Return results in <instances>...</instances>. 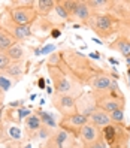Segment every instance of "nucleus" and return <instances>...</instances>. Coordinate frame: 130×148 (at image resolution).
<instances>
[{
	"instance_id": "9b49d317",
	"label": "nucleus",
	"mask_w": 130,
	"mask_h": 148,
	"mask_svg": "<svg viewBox=\"0 0 130 148\" xmlns=\"http://www.w3.org/2000/svg\"><path fill=\"white\" fill-rule=\"evenodd\" d=\"M67 141H70V136H69V133L66 132V130H60V132L54 136V142L58 148H67L66 147Z\"/></svg>"
},
{
	"instance_id": "58836bf2",
	"label": "nucleus",
	"mask_w": 130,
	"mask_h": 148,
	"mask_svg": "<svg viewBox=\"0 0 130 148\" xmlns=\"http://www.w3.org/2000/svg\"><path fill=\"white\" fill-rule=\"evenodd\" d=\"M25 148H30V145H27V147H25Z\"/></svg>"
},
{
	"instance_id": "0eeeda50",
	"label": "nucleus",
	"mask_w": 130,
	"mask_h": 148,
	"mask_svg": "<svg viewBox=\"0 0 130 148\" xmlns=\"http://www.w3.org/2000/svg\"><path fill=\"white\" fill-rule=\"evenodd\" d=\"M6 56L9 57V60H21L24 57V49H23L21 45L14 43V45L6 51Z\"/></svg>"
},
{
	"instance_id": "20e7f679",
	"label": "nucleus",
	"mask_w": 130,
	"mask_h": 148,
	"mask_svg": "<svg viewBox=\"0 0 130 148\" xmlns=\"http://www.w3.org/2000/svg\"><path fill=\"white\" fill-rule=\"evenodd\" d=\"M90 120L93 121V124H96V126H99V127H106V126H109V121H111L109 115L106 114L105 111H94V112H91Z\"/></svg>"
},
{
	"instance_id": "a211bd4d",
	"label": "nucleus",
	"mask_w": 130,
	"mask_h": 148,
	"mask_svg": "<svg viewBox=\"0 0 130 148\" xmlns=\"http://www.w3.org/2000/svg\"><path fill=\"white\" fill-rule=\"evenodd\" d=\"M103 136H105V141L112 145L115 141V127L114 126H106V127H103Z\"/></svg>"
},
{
	"instance_id": "f704fd0d",
	"label": "nucleus",
	"mask_w": 130,
	"mask_h": 148,
	"mask_svg": "<svg viewBox=\"0 0 130 148\" xmlns=\"http://www.w3.org/2000/svg\"><path fill=\"white\" fill-rule=\"evenodd\" d=\"M18 105H21V102H14V103H11V106H18Z\"/></svg>"
},
{
	"instance_id": "9d476101",
	"label": "nucleus",
	"mask_w": 130,
	"mask_h": 148,
	"mask_svg": "<svg viewBox=\"0 0 130 148\" xmlns=\"http://www.w3.org/2000/svg\"><path fill=\"white\" fill-rule=\"evenodd\" d=\"M12 33H14V36L16 39H25V38H29L30 36V27L29 25H15V27L12 29Z\"/></svg>"
},
{
	"instance_id": "b1692460",
	"label": "nucleus",
	"mask_w": 130,
	"mask_h": 148,
	"mask_svg": "<svg viewBox=\"0 0 130 148\" xmlns=\"http://www.w3.org/2000/svg\"><path fill=\"white\" fill-rule=\"evenodd\" d=\"M11 85H12V82L8 79V78H5L3 75H0V90L8 91V90L11 88Z\"/></svg>"
},
{
	"instance_id": "a878e982",
	"label": "nucleus",
	"mask_w": 130,
	"mask_h": 148,
	"mask_svg": "<svg viewBox=\"0 0 130 148\" xmlns=\"http://www.w3.org/2000/svg\"><path fill=\"white\" fill-rule=\"evenodd\" d=\"M9 135L14 139H21V130L18 127H11L9 129Z\"/></svg>"
},
{
	"instance_id": "f257e3e1",
	"label": "nucleus",
	"mask_w": 130,
	"mask_h": 148,
	"mask_svg": "<svg viewBox=\"0 0 130 148\" xmlns=\"http://www.w3.org/2000/svg\"><path fill=\"white\" fill-rule=\"evenodd\" d=\"M11 16L16 25H29V23L34 18V11L31 8H18L11 11Z\"/></svg>"
},
{
	"instance_id": "f3484780",
	"label": "nucleus",
	"mask_w": 130,
	"mask_h": 148,
	"mask_svg": "<svg viewBox=\"0 0 130 148\" xmlns=\"http://www.w3.org/2000/svg\"><path fill=\"white\" fill-rule=\"evenodd\" d=\"M9 76H20L24 72V64L23 63H15V64H9L8 69L5 71Z\"/></svg>"
},
{
	"instance_id": "4468645a",
	"label": "nucleus",
	"mask_w": 130,
	"mask_h": 148,
	"mask_svg": "<svg viewBox=\"0 0 130 148\" xmlns=\"http://www.w3.org/2000/svg\"><path fill=\"white\" fill-rule=\"evenodd\" d=\"M75 15L78 16V18H81V20H88L90 11H88V6H87V3H84V2H78Z\"/></svg>"
},
{
	"instance_id": "a19ab883",
	"label": "nucleus",
	"mask_w": 130,
	"mask_h": 148,
	"mask_svg": "<svg viewBox=\"0 0 130 148\" xmlns=\"http://www.w3.org/2000/svg\"><path fill=\"white\" fill-rule=\"evenodd\" d=\"M129 84H130V78H129Z\"/></svg>"
},
{
	"instance_id": "cd10ccee",
	"label": "nucleus",
	"mask_w": 130,
	"mask_h": 148,
	"mask_svg": "<svg viewBox=\"0 0 130 148\" xmlns=\"http://www.w3.org/2000/svg\"><path fill=\"white\" fill-rule=\"evenodd\" d=\"M54 49V45H48V47H43L42 49H39V51H36V54H48V53H51V51Z\"/></svg>"
},
{
	"instance_id": "7ed1b4c3",
	"label": "nucleus",
	"mask_w": 130,
	"mask_h": 148,
	"mask_svg": "<svg viewBox=\"0 0 130 148\" xmlns=\"http://www.w3.org/2000/svg\"><path fill=\"white\" fill-rule=\"evenodd\" d=\"M54 102H55L57 108L62 111H69L75 106V99L70 97V96H66V94H57Z\"/></svg>"
},
{
	"instance_id": "c9c22d12",
	"label": "nucleus",
	"mask_w": 130,
	"mask_h": 148,
	"mask_svg": "<svg viewBox=\"0 0 130 148\" xmlns=\"http://www.w3.org/2000/svg\"><path fill=\"white\" fill-rule=\"evenodd\" d=\"M109 62L114 63V64H118V62H117V60H114V58H109Z\"/></svg>"
},
{
	"instance_id": "72a5a7b5",
	"label": "nucleus",
	"mask_w": 130,
	"mask_h": 148,
	"mask_svg": "<svg viewBox=\"0 0 130 148\" xmlns=\"http://www.w3.org/2000/svg\"><path fill=\"white\" fill-rule=\"evenodd\" d=\"M90 56H91L93 58H100V54H99V53H91Z\"/></svg>"
},
{
	"instance_id": "f03ea898",
	"label": "nucleus",
	"mask_w": 130,
	"mask_h": 148,
	"mask_svg": "<svg viewBox=\"0 0 130 148\" xmlns=\"http://www.w3.org/2000/svg\"><path fill=\"white\" fill-rule=\"evenodd\" d=\"M81 136L82 141L87 144H93L97 141V129L93 124H84L81 129Z\"/></svg>"
},
{
	"instance_id": "6e6552de",
	"label": "nucleus",
	"mask_w": 130,
	"mask_h": 148,
	"mask_svg": "<svg viewBox=\"0 0 130 148\" xmlns=\"http://www.w3.org/2000/svg\"><path fill=\"white\" fill-rule=\"evenodd\" d=\"M12 45H14V38L5 30H0V51H3V49L8 51Z\"/></svg>"
},
{
	"instance_id": "aec40b11",
	"label": "nucleus",
	"mask_w": 130,
	"mask_h": 148,
	"mask_svg": "<svg viewBox=\"0 0 130 148\" xmlns=\"http://www.w3.org/2000/svg\"><path fill=\"white\" fill-rule=\"evenodd\" d=\"M60 5L63 6V9L67 12V15H72V14H75V11H76L78 2H72V0H64V2H62Z\"/></svg>"
},
{
	"instance_id": "4c0bfd02",
	"label": "nucleus",
	"mask_w": 130,
	"mask_h": 148,
	"mask_svg": "<svg viewBox=\"0 0 130 148\" xmlns=\"http://www.w3.org/2000/svg\"><path fill=\"white\" fill-rule=\"evenodd\" d=\"M127 63H129V64H130V58H127Z\"/></svg>"
},
{
	"instance_id": "c85d7f7f",
	"label": "nucleus",
	"mask_w": 130,
	"mask_h": 148,
	"mask_svg": "<svg viewBox=\"0 0 130 148\" xmlns=\"http://www.w3.org/2000/svg\"><path fill=\"white\" fill-rule=\"evenodd\" d=\"M90 148H106V147H105V144H103L102 141H99V139H97L96 142H93V144L90 145Z\"/></svg>"
},
{
	"instance_id": "393cba45",
	"label": "nucleus",
	"mask_w": 130,
	"mask_h": 148,
	"mask_svg": "<svg viewBox=\"0 0 130 148\" xmlns=\"http://www.w3.org/2000/svg\"><path fill=\"white\" fill-rule=\"evenodd\" d=\"M54 9L57 11V14H58L60 16H62V18H66V20L69 18V15H67V12H66V11L63 9V6L60 5V3H55V6H54Z\"/></svg>"
},
{
	"instance_id": "c756f323",
	"label": "nucleus",
	"mask_w": 130,
	"mask_h": 148,
	"mask_svg": "<svg viewBox=\"0 0 130 148\" xmlns=\"http://www.w3.org/2000/svg\"><path fill=\"white\" fill-rule=\"evenodd\" d=\"M18 114H20V118H24V117H27V115L30 114V111H29V109H20Z\"/></svg>"
},
{
	"instance_id": "6ab92c4d",
	"label": "nucleus",
	"mask_w": 130,
	"mask_h": 148,
	"mask_svg": "<svg viewBox=\"0 0 130 148\" xmlns=\"http://www.w3.org/2000/svg\"><path fill=\"white\" fill-rule=\"evenodd\" d=\"M99 105L103 111H109V112L115 111V109H121L120 102H117V100H103V102L99 103Z\"/></svg>"
},
{
	"instance_id": "bb28decb",
	"label": "nucleus",
	"mask_w": 130,
	"mask_h": 148,
	"mask_svg": "<svg viewBox=\"0 0 130 148\" xmlns=\"http://www.w3.org/2000/svg\"><path fill=\"white\" fill-rule=\"evenodd\" d=\"M87 5H91V6H94V8H100V6L108 5V2H106V0H91V2H88Z\"/></svg>"
},
{
	"instance_id": "ea45409f",
	"label": "nucleus",
	"mask_w": 130,
	"mask_h": 148,
	"mask_svg": "<svg viewBox=\"0 0 130 148\" xmlns=\"http://www.w3.org/2000/svg\"><path fill=\"white\" fill-rule=\"evenodd\" d=\"M45 148H53V147H45Z\"/></svg>"
},
{
	"instance_id": "4be33fe9",
	"label": "nucleus",
	"mask_w": 130,
	"mask_h": 148,
	"mask_svg": "<svg viewBox=\"0 0 130 148\" xmlns=\"http://www.w3.org/2000/svg\"><path fill=\"white\" fill-rule=\"evenodd\" d=\"M109 118H111V120H114V121H117V123H121V121H123V118H124V112H123V109H115V111H112Z\"/></svg>"
},
{
	"instance_id": "2eb2a0df",
	"label": "nucleus",
	"mask_w": 130,
	"mask_h": 148,
	"mask_svg": "<svg viewBox=\"0 0 130 148\" xmlns=\"http://www.w3.org/2000/svg\"><path fill=\"white\" fill-rule=\"evenodd\" d=\"M39 118H40L43 126H47V127H57V121L54 120L53 114H48V112H39Z\"/></svg>"
},
{
	"instance_id": "ddd939ff",
	"label": "nucleus",
	"mask_w": 130,
	"mask_h": 148,
	"mask_svg": "<svg viewBox=\"0 0 130 148\" xmlns=\"http://www.w3.org/2000/svg\"><path fill=\"white\" fill-rule=\"evenodd\" d=\"M96 25H97L99 30H109L111 25H112L111 16H108V15H99V16H96Z\"/></svg>"
},
{
	"instance_id": "e433bc0d",
	"label": "nucleus",
	"mask_w": 130,
	"mask_h": 148,
	"mask_svg": "<svg viewBox=\"0 0 130 148\" xmlns=\"http://www.w3.org/2000/svg\"><path fill=\"white\" fill-rule=\"evenodd\" d=\"M127 75H129V78H130V67H129V71H127Z\"/></svg>"
},
{
	"instance_id": "f8f14e48",
	"label": "nucleus",
	"mask_w": 130,
	"mask_h": 148,
	"mask_svg": "<svg viewBox=\"0 0 130 148\" xmlns=\"http://www.w3.org/2000/svg\"><path fill=\"white\" fill-rule=\"evenodd\" d=\"M91 85H93V88H96V90H106L108 87H111V79L108 76H97L96 79L91 82Z\"/></svg>"
},
{
	"instance_id": "1a4fd4ad",
	"label": "nucleus",
	"mask_w": 130,
	"mask_h": 148,
	"mask_svg": "<svg viewBox=\"0 0 130 148\" xmlns=\"http://www.w3.org/2000/svg\"><path fill=\"white\" fill-rule=\"evenodd\" d=\"M54 84H55V90L58 91V94H60V93H67L69 90L72 88L70 82H69L67 78H64V76H62V78H54Z\"/></svg>"
},
{
	"instance_id": "412c9836",
	"label": "nucleus",
	"mask_w": 130,
	"mask_h": 148,
	"mask_svg": "<svg viewBox=\"0 0 130 148\" xmlns=\"http://www.w3.org/2000/svg\"><path fill=\"white\" fill-rule=\"evenodd\" d=\"M118 48H120V51H121V54H123L124 57H130V42L129 40H126V39H121V40H118Z\"/></svg>"
},
{
	"instance_id": "5701e85b",
	"label": "nucleus",
	"mask_w": 130,
	"mask_h": 148,
	"mask_svg": "<svg viewBox=\"0 0 130 148\" xmlns=\"http://www.w3.org/2000/svg\"><path fill=\"white\" fill-rule=\"evenodd\" d=\"M8 66H9V57L0 51V71H6Z\"/></svg>"
},
{
	"instance_id": "423d86ee",
	"label": "nucleus",
	"mask_w": 130,
	"mask_h": 148,
	"mask_svg": "<svg viewBox=\"0 0 130 148\" xmlns=\"http://www.w3.org/2000/svg\"><path fill=\"white\" fill-rule=\"evenodd\" d=\"M36 5H38V12L40 15H48L51 11L54 9L55 2H53V0H39Z\"/></svg>"
},
{
	"instance_id": "2f4dec72",
	"label": "nucleus",
	"mask_w": 130,
	"mask_h": 148,
	"mask_svg": "<svg viewBox=\"0 0 130 148\" xmlns=\"http://www.w3.org/2000/svg\"><path fill=\"white\" fill-rule=\"evenodd\" d=\"M60 34H62V32H60V30H53L51 36H53V38H60Z\"/></svg>"
},
{
	"instance_id": "dca6fc26",
	"label": "nucleus",
	"mask_w": 130,
	"mask_h": 148,
	"mask_svg": "<svg viewBox=\"0 0 130 148\" xmlns=\"http://www.w3.org/2000/svg\"><path fill=\"white\" fill-rule=\"evenodd\" d=\"M42 127V121L39 118V115H30L27 118V129L33 130V132H38V130Z\"/></svg>"
},
{
	"instance_id": "39448f33",
	"label": "nucleus",
	"mask_w": 130,
	"mask_h": 148,
	"mask_svg": "<svg viewBox=\"0 0 130 148\" xmlns=\"http://www.w3.org/2000/svg\"><path fill=\"white\" fill-rule=\"evenodd\" d=\"M63 123H70L76 129H82V126L87 124V117L84 114H70L63 120Z\"/></svg>"
},
{
	"instance_id": "7c9ffc66",
	"label": "nucleus",
	"mask_w": 130,
	"mask_h": 148,
	"mask_svg": "<svg viewBox=\"0 0 130 148\" xmlns=\"http://www.w3.org/2000/svg\"><path fill=\"white\" fill-rule=\"evenodd\" d=\"M39 135H40V138H43V139H45V138L48 136L47 129H45V127H40V129H39Z\"/></svg>"
},
{
	"instance_id": "473e14b6",
	"label": "nucleus",
	"mask_w": 130,
	"mask_h": 148,
	"mask_svg": "<svg viewBox=\"0 0 130 148\" xmlns=\"http://www.w3.org/2000/svg\"><path fill=\"white\" fill-rule=\"evenodd\" d=\"M38 85H39V88H45V79H43V78H40L39 82H38Z\"/></svg>"
}]
</instances>
